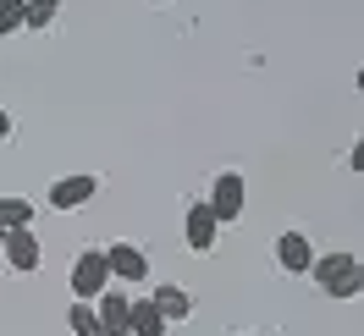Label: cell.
Returning a JSON list of instances; mask_svg holds the SVG:
<instances>
[{
	"instance_id": "6da1fadb",
	"label": "cell",
	"mask_w": 364,
	"mask_h": 336,
	"mask_svg": "<svg viewBox=\"0 0 364 336\" xmlns=\"http://www.w3.org/2000/svg\"><path fill=\"white\" fill-rule=\"evenodd\" d=\"M309 276L320 281V292H326V298H359V287H364L359 254H326V259H315V265H309Z\"/></svg>"
},
{
	"instance_id": "7a4b0ae2",
	"label": "cell",
	"mask_w": 364,
	"mask_h": 336,
	"mask_svg": "<svg viewBox=\"0 0 364 336\" xmlns=\"http://www.w3.org/2000/svg\"><path fill=\"white\" fill-rule=\"evenodd\" d=\"M111 287V265H105V248H83L72 259V298L77 303H94L100 292Z\"/></svg>"
},
{
	"instance_id": "d6986e66",
	"label": "cell",
	"mask_w": 364,
	"mask_h": 336,
	"mask_svg": "<svg viewBox=\"0 0 364 336\" xmlns=\"http://www.w3.org/2000/svg\"><path fill=\"white\" fill-rule=\"evenodd\" d=\"M155 6H160V0H155Z\"/></svg>"
},
{
	"instance_id": "ac0fdd59",
	"label": "cell",
	"mask_w": 364,
	"mask_h": 336,
	"mask_svg": "<svg viewBox=\"0 0 364 336\" xmlns=\"http://www.w3.org/2000/svg\"><path fill=\"white\" fill-rule=\"evenodd\" d=\"M237 336H249V331H237Z\"/></svg>"
},
{
	"instance_id": "4fadbf2b",
	"label": "cell",
	"mask_w": 364,
	"mask_h": 336,
	"mask_svg": "<svg viewBox=\"0 0 364 336\" xmlns=\"http://www.w3.org/2000/svg\"><path fill=\"white\" fill-rule=\"evenodd\" d=\"M67 325H72V336H100V320H94V303H72V309H67Z\"/></svg>"
},
{
	"instance_id": "2e32d148",
	"label": "cell",
	"mask_w": 364,
	"mask_h": 336,
	"mask_svg": "<svg viewBox=\"0 0 364 336\" xmlns=\"http://www.w3.org/2000/svg\"><path fill=\"white\" fill-rule=\"evenodd\" d=\"M0 138H11V116L0 111Z\"/></svg>"
},
{
	"instance_id": "3957f363",
	"label": "cell",
	"mask_w": 364,
	"mask_h": 336,
	"mask_svg": "<svg viewBox=\"0 0 364 336\" xmlns=\"http://www.w3.org/2000/svg\"><path fill=\"white\" fill-rule=\"evenodd\" d=\"M210 215H215V221H237V215H243V210H249V182L237 177V171H221V177L210 182Z\"/></svg>"
},
{
	"instance_id": "52a82bcc",
	"label": "cell",
	"mask_w": 364,
	"mask_h": 336,
	"mask_svg": "<svg viewBox=\"0 0 364 336\" xmlns=\"http://www.w3.org/2000/svg\"><path fill=\"white\" fill-rule=\"evenodd\" d=\"M105 265H111V281H149V254L138 243H111Z\"/></svg>"
},
{
	"instance_id": "5bb4252c",
	"label": "cell",
	"mask_w": 364,
	"mask_h": 336,
	"mask_svg": "<svg viewBox=\"0 0 364 336\" xmlns=\"http://www.w3.org/2000/svg\"><path fill=\"white\" fill-rule=\"evenodd\" d=\"M28 6V23L23 28H50L55 23V11H61V0H23Z\"/></svg>"
},
{
	"instance_id": "30bf717a",
	"label": "cell",
	"mask_w": 364,
	"mask_h": 336,
	"mask_svg": "<svg viewBox=\"0 0 364 336\" xmlns=\"http://www.w3.org/2000/svg\"><path fill=\"white\" fill-rule=\"evenodd\" d=\"M149 303L160 309V320H166V325H171V320H188V314H193V298H188V287H177V281H160Z\"/></svg>"
},
{
	"instance_id": "7c38bea8",
	"label": "cell",
	"mask_w": 364,
	"mask_h": 336,
	"mask_svg": "<svg viewBox=\"0 0 364 336\" xmlns=\"http://www.w3.org/2000/svg\"><path fill=\"white\" fill-rule=\"evenodd\" d=\"M0 226L17 232V226H33V204L23 193H0Z\"/></svg>"
},
{
	"instance_id": "8992f818",
	"label": "cell",
	"mask_w": 364,
	"mask_h": 336,
	"mask_svg": "<svg viewBox=\"0 0 364 336\" xmlns=\"http://www.w3.org/2000/svg\"><path fill=\"white\" fill-rule=\"evenodd\" d=\"M6 265L17 270V276H33L39 270V259H45V248H39V237H33V226H17V232H6Z\"/></svg>"
},
{
	"instance_id": "9a60e30c",
	"label": "cell",
	"mask_w": 364,
	"mask_h": 336,
	"mask_svg": "<svg viewBox=\"0 0 364 336\" xmlns=\"http://www.w3.org/2000/svg\"><path fill=\"white\" fill-rule=\"evenodd\" d=\"M23 23H28V6H23V0H0V39L17 33Z\"/></svg>"
},
{
	"instance_id": "277c9868",
	"label": "cell",
	"mask_w": 364,
	"mask_h": 336,
	"mask_svg": "<svg viewBox=\"0 0 364 336\" xmlns=\"http://www.w3.org/2000/svg\"><path fill=\"white\" fill-rule=\"evenodd\" d=\"M100 193V177L94 171H72V177L50 182V210H83V204Z\"/></svg>"
},
{
	"instance_id": "5b68a950",
	"label": "cell",
	"mask_w": 364,
	"mask_h": 336,
	"mask_svg": "<svg viewBox=\"0 0 364 336\" xmlns=\"http://www.w3.org/2000/svg\"><path fill=\"white\" fill-rule=\"evenodd\" d=\"M127 314H133V298L122 287H105L94 298V320H100V336H127Z\"/></svg>"
},
{
	"instance_id": "8fae6325",
	"label": "cell",
	"mask_w": 364,
	"mask_h": 336,
	"mask_svg": "<svg viewBox=\"0 0 364 336\" xmlns=\"http://www.w3.org/2000/svg\"><path fill=\"white\" fill-rule=\"evenodd\" d=\"M127 336H166V320L149 298H133V314H127Z\"/></svg>"
},
{
	"instance_id": "ba28073f",
	"label": "cell",
	"mask_w": 364,
	"mask_h": 336,
	"mask_svg": "<svg viewBox=\"0 0 364 336\" xmlns=\"http://www.w3.org/2000/svg\"><path fill=\"white\" fill-rule=\"evenodd\" d=\"M182 232H188V248H193V254H210L215 237H221V221L210 215L205 199H193V204H188V226H182Z\"/></svg>"
},
{
	"instance_id": "e0dca14e",
	"label": "cell",
	"mask_w": 364,
	"mask_h": 336,
	"mask_svg": "<svg viewBox=\"0 0 364 336\" xmlns=\"http://www.w3.org/2000/svg\"><path fill=\"white\" fill-rule=\"evenodd\" d=\"M0 243H6V226H0Z\"/></svg>"
},
{
	"instance_id": "9c48e42d",
	"label": "cell",
	"mask_w": 364,
	"mask_h": 336,
	"mask_svg": "<svg viewBox=\"0 0 364 336\" xmlns=\"http://www.w3.org/2000/svg\"><path fill=\"white\" fill-rule=\"evenodd\" d=\"M276 265L287 270V276H304V270L315 265V248H309V237H304V232H282V237H276Z\"/></svg>"
}]
</instances>
